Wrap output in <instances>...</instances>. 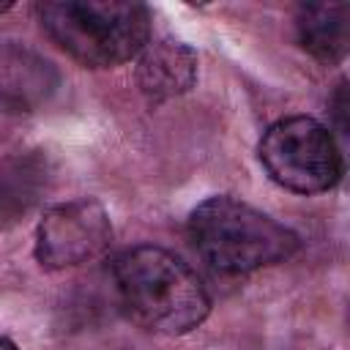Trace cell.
Instances as JSON below:
<instances>
[{"instance_id": "obj_1", "label": "cell", "mask_w": 350, "mask_h": 350, "mask_svg": "<svg viewBox=\"0 0 350 350\" xmlns=\"http://www.w3.org/2000/svg\"><path fill=\"white\" fill-rule=\"evenodd\" d=\"M112 276L129 317L148 331L178 336L197 328L211 312L202 279L167 249H129L115 260Z\"/></svg>"}, {"instance_id": "obj_2", "label": "cell", "mask_w": 350, "mask_h": 350, "mask_svg": "<svg viewBox=\"0 0 350 350\" xmlns=\"http://www.w3.org/2000/svg\"><path fill=\"white\" fill-rule=\"evenodd\" d=\"M189 235L197 254L221 273H249L298 252V235L235 200L211 197L191 211Z\"/></svg>"}, {"instance_id": "obj_3", "label": "cell", "mask_w": 350, "mask_h": 350, "mask_svg": "<svg viewBox=\"0 0 350 350\" xmlns=\"http://www.w3.org/2000/svg\"><path fill=\"white\" fill-rule=\"evenodd\" d=\"M38 16L49 38L88 68L131 60L145 49L150 33L148 8L129 0L41 3Z\"/></svg>"}, {"instance_id": "obj_4", "label": "cell", "mask_w": 350, "mask_h": 350, "mask_svg": "<svg viewBox=\"0 0 350 350\" xmlns=\"http://www.w3.org/2000/svg\"><path fill=\"white\" fill-rule=\"evenodd\" d=\"M257 150L265 172L298 194L325 191L342 175V156L331 131L306 115L276 120L262 134Z\"/></svg>"}, {"instance_id": "obj_5", "label": "cell", "mask_w": 350, "mask_h": 350, "mask_svg": "<svg viewBox=\"0 0 350 350\" xmlns=\"http://www.w3.org/2000/svg\"><path fill=\"white\" fill-rule=\"evenodd\" d=\"M112 241V224L101 202L82 197L49 208L36 230V257L44 268L60 271L104 254Z\"/></svg>"}, {"instance_id": "obj_6", "label": "cell", "mask_w": 350, "mask_h": 350, "mask_svg": "<svg viewBox=\"0 0 350 350\" xmlns=\"http://www.w3.org/2000/svg\"><path fill=\"white\" fill-rule=\"evenodd\" d=\"M197 79V55L180 41H153L145 44L137 60V85L148 101L161 104L186 93Z\"/></svg>"}, {"instance_id": "obj_7", "label": "cell", "mask_w": 350, "mask_h": 350, "mask_svg": "<svg viewBox=\"0 0 350 350\" xmlns=\"http://www.w3.org/2000/svg\"><path fill=\"white\" fill-rule=\"evenodd\" d=\"M301 46L323 60L339 63L350 46V5L345 3H309L295 14Z\"/></svg>"}, {"instance_id": "obj_8", "label": "cell", "mask_w": 350, "mask_h": 350, "mask_svg": "<svg viewBox=\"0 0 350 350\" xmlns=\"http://www.w3.org/2000/svg\"><path fill=\"white\" fill-rule=\"evenodd\" d=\"M0 350H19V347H16L11 339H3V336H0Z\"/></svg>"}, {"instance_id": "obj_9", "label": "cell", "mask_w": 350, "mask_h": 350, "mask_svg": "<svg viewBox=\"0 0 350 350\" xmlns=\"http://www.w3.org/2000/svg\"><path fill=\"white\" fill-rule=\"evenodd\" d=\"M8 8H11L8 3H0V14H3V11H8Z\"/></svg>"}]
</instances>
